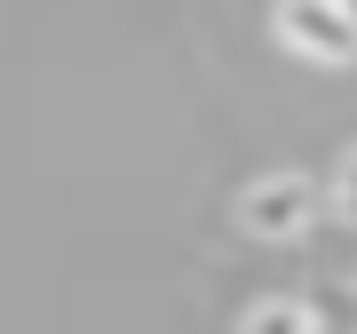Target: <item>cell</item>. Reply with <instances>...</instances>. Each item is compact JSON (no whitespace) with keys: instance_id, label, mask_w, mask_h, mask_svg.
I'll list each match as a JSON object with an SVG mask.
<instances>
[{"instance_id":"cell-1","label":"cell","mask_w":357,"mask_h":334,"mask_svg":"<svg viewBox=\"0 0 357 334\" xmlns=\"http://www.w3.org/2000/svg\"><path fill=\"white\" fill-rule=\"evenodd\" d=\"M278 32L318 64H349V8L342 0H278Z\"/></svg>"},{"instance_id":"cell-2","label":"cell","mask_w":357,"mask_h":334,"mask_svg":"<svg viewBox=\"0 0 357 334\" xmlns=\"http://www.w3.org/2000/svg\"><path fill=\"white\" fill-rule=\"evenodd\" d=\"M310 207H318V191L302 175H278V183H255L238 199V223L255 239H294V231H310Z\"/></svg>"},{"instance_id":"cell-3","label":"cell","mask_w":357,"mask_h":334,"mask_svg":"<svg viewBox=\"0 0 357 334\" xmlns=\"http://www.w3.org/2000/svg\"><path fill=\"white\" fill-rule=\"evenodd\" d=\"M318 319H310L302 303H262V310H246V326L238 334H310Z\"/></svg>"},{"instance_id":"cell-4","label":"cell","mask_w":357,"mask_h":334,"mask_svg":"<svg viewBox=\"0 0 357 334\" xmlns=\"http://www.w3.org/2000/svg\"><path fill=\"white\" fill-rule=\"evenodd\" d=\"M310 334H326V326H310Z\"/></svg>"}]
</instances>
